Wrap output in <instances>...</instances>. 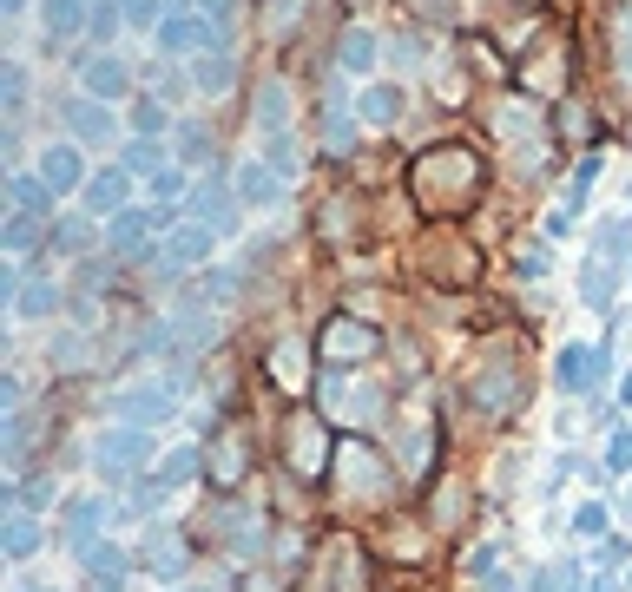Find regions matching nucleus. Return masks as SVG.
<instances>
[{
    "mask_svg": "<svg viewBox=\"0 0 632 592\" xmlns=\"http://www.w3.org/2000/svg\"><path fill=\"white\" fill-rule=\"evenodd\" d=\"M415 198L422 211H461L481 198V158L468 145H435L415 158Z\"/></svg>",
    "mask_w": 632,
    "mask_h": 592,
    "instance_id": "1",
    "label": "nucleus"
},
{
    "mask_svg": "<svg viewBox=\"0 0 632 592\" xmlns=\"http://www.w3.org/2000/svg\"><path fill=\"white\" fill-rule=\"evenodd\" d=\"M211 33H218V20L198 14V7H185V14L158 20V47L165 53H198V47H211Z\"/></svg>",
    "mask_w": 632,
    "mask_h": 592,
    "instance_id": "2",
    "label": "nucleus"
},
{
    "mask_svg": "<svg viewBox=\"0 0 632 592\" xmlns=\"http://www.w3.org/2000/svg\"><path fill=\"white\" fill-rule=\"evenodd\" d=\"M277 191H284V172L270 165V158H251V165H237V204H277Z\"/></svg>",
    "mask_w": 632,
    "mask_h": 592,
    "instance_id": "3",
    "label": "nucleus"
},
{
    "mask_svg": "<svg viewBox=\"0 0 632 592\" xmlns=\"http://www.w3.org/2000/svg\"><path fill=\"white\" fill-rule=\"evenodd\" d=\"M158 224H165V218H152V211H119V218L106 224V244H112V250H139Z\"/></svg>",
    "mask_w": 632,
    "mask_h": 592,
    "instance_id": "4",
    "label": "nucleus"
},
{
    "mask_svg": "<svg viewBox=\"0 0 632 592\" xmlns=\"http://www.w3.org/2000/svg\"><path fill=\"white\" fill-rule=\"evenodd\" d=\"M126 86H132V79H126V66L112 60V53H93V60H86V93H93V99H119Z\"/></svg>",
    "mask_w": 632,
    "mask_h": 592,
    "instance_id": "5",
    "label": "nucleus"
},
{
    "mask_svg": "<svg viewBox=\"0 0 632 592\" xmlns=\"http://www.w3.org/2000/svg\"><path fill=\"white\" fill-rule=\"evenodd\" d=\"M40 178H47V191H73V185H79L73 145H47V152H40Z\"/></svg>",
    "mask_w": 632,
    "mask_h": 592,
    "instance_id": "6",
    "label": "nucleus"
},
{
    "mask_svg": "<svg viewBox=\"0 0 632 592\" xmlns=\"http://www.w3.org/2000/svg\"><path fill=\"white\" fill-rule=\"evenodd\" d=\"M145 454V435H132V428H119V435H99V468H132Z\"/></svg>",
    "mask_w": 632,
    "mask_h": 592,
    "instance_id": "7",
    "label": "nucleus"
},
{
    "mask_svg": "<svg viewBox=\"0 0 632 592\" xmlns=\"http://www.w3.org/2000/svg\"><path fill=\"white\" fill-rule=\"evenodd\" d=\"M376 33H369V27H349L343 33V73H369V66H376Z\"/></svg>",
    "mask_w": 632,
    "mask_h": 592,
    "instance_id": "8",
    "label": "nucleus"
},
{
    "mask_svg": "<svg viewBox=\"0 0 632 592\" xmlns=\"http://www.w3.org/2000/svg\"><path fill=\"white\" fill-rule=\"evenodd\" d=\"M73 132H79V139H86V145L112 139V112L99 106V99H79V106H73Z\"/></svg>",
    "mask_w": 632,
    "mask_h": 592,
    "instance_id": "9",
    "label": "nucleus"
},
{
    "mask_svg": "<svg viewBox=\"0 0 632 592\" xmlns=\"http://www.w3.org/2000/svg\"><path fill=\"white\" fill-rule=\"evenodd\" d=\"M211 237H218L211 224H178L172 231V257L178 264H198V257H211Z\"/></svg>",
    "mask_w": 632,
    "mask_h": 592,
    "instance_id": "10",
    "label": "nucleus"
},
{
    "mask_svg": "<svg viewBox=\"0 0 632 592\" xmlns=\"http://www.w3.org/2000/svg\"><path fill=\"white\" fill-rule=\"evenodd\" d=\"M191 204H198V224H211V231H231V224H224V218H231V198H224V191L211 185V178H205L198 191H191Z\"/></svg>",
    "mask_w": 632,
    "mask_h": 592,
    "instance_id": "11",
    "label": "nucleus"
},
{
    "mask_svg": "<svg viewBox=\"0 0 632 592\" xmlns=\"http://www.w3.org/2000/svg\"><path fill=\"white\" fill-rule=\"evenodd\" d=\"M593 369H600L593 349H567L560 356V389H593Z\"/></svg>",
    "mask_w": 632,
    "mask_h": 592,
    "instance_id": "12",
    "label": "nucleus"
},
{
    "mask_svg": "<svg viewBox=\"0 0 632 592\" xmlns=\"http://www.w3.org/2000/svg\"><path fill=\"white\" fill-rule=\"evenodd\" d=\"M86 27V0H47V33L53 40H66V33Z\"/></svg>",
    "mask_w": 632,
    "mask_h": 592,
    "instance_id": "13",
    "label": "nucleus"
},
{
    "mask_svg": "<svg viewBox=\"0 0 632 592\" xmlns=\"http://www.w3.org/2000/svg\"><path fill=\"white\" fill-rule=\"evenodd\" d=\"M349 139H356V125H349V106H343V93H330V106H323V145H336V152H343Z\"/></svg>",
    "mask_w": 632,
    "mask_h": 592,
    "instance_id": "14",
    "label": "nucleus"
},
{
    "mask_svg": "<svg viewBox=\"0 0 632 592\" xmlns=\"http://www.w3.org/2000/svg\"><path fill=\"white\" fill-rule=\"evenodd\" d=\"M191 86H198V93H224V86H231V60H224V53H205V60L191 66Z\"/></svg>",
    "mask_w": 632,
    "mask_h": 592,
    "instance_id": "15",
    "label": "nucleus"
},
{
    "mask_svg": "<svg viewBox=\"0 0 632 592\" xmlns=\"http://www.w3.org/2000/svg\"><path fill=\"white\" fill-rule=\"evenodd\" d=\"M369 343H376V336H369L363 323H336L330 336H323V349H330V356H363Z\"/></svg>",
    "mask_w": 632,
    "mask_h": 592,
    "instance_id": "16",
    "label": "nucleus"
},
{
    "mask_svg": "<svg viewBox=\"0 0 632 592\" xmlns=\"http://www.w3.org/2000/svg\"><path fill=\"white\" fill-rule=\"evenodd\" d=\"M86 204H93V211H112V218H119V204H126V178H119V172L93 178V185H86Z\"/></svg>",
    "mask_w": 632,
    "mask_h": 592,
    "instance_id": "17",
    "label": "nucleus"
},
{
    "mask_svg": "<svg viewBox=\"0 0 632 592\" xmlns=\"http://www.w3.org/2000/svg\"><path fill=\"white\" fill-rule=\"evenodd\" d=\"M290 435H297V468L316 474V468H323V428H316V421H297Z\"/></svg>",
    "mask_w": 632,
    "mask_h": 592,
    "instance_id": "18",
    "label": "nucleus"
},
{
    "mask_svg": "<svg viewBox=\"0 0 632 592\" xmlns=\"http://www.w3.org/2000/svg\"><path fill=\"white\" fill-rule=\"evenodd\" d=\"M126 165H132V172H145V178H158V172H165V139H132L126 145Z\"/></svg>",
    "mask_w": 632,
    "mask_h": 592,
    "instance_id": "19",
    "label": "nucleus"
},
{
    "mask_svg": "<svg viewBox=\"0 0 632 592\" xmlns=\"http://www.w3.org/2000/svg\"><path fill=\"white\" fill-rule=\"evenodd\" d=\"M395 112H402V93H395V86H369L363 93V119L369 125H389Z\"/></svg>",
    "mask_w": 632,
    "mask_h": 592,
    "instance_id": "20",
    "label": "nucleus"
},
{
    "mask_svg": "<svg viewBox=\"0 0 632 592\" xmlns=\"http://www.w3.org/2000/svg\"><path fill=\"white\" fill-rule=\"evenodd\" d=\"M132 125H139V139H165V125H172V119H165V106H152V99H145V106L132 112Z\"/></svg>",
    "mask_w": 632,
    "mask_h": 592,
    "instance_id": "21",
    "label": "nucleus"
},
{
    "mask_svg": "<svg viewBox=\"0 0 632 592\" xmlns=\"http://www.w3.org/2000/svg\"><path fill=\"white\" fill-rule=\"evenodd\" d=\"M33 237H40V224H33V211H14V218H7V250H27Z\"/></svg>",
    "mask_w": 632,
    "mask_h": 592,
    "instance_id": "22",
    "label": "nucleus"
},
{
    "mask_svg": "<svg viewBox=\"0 0 632 592\" xmlns=\"http://www.w3.org/2000/svg\"><path fill=\"white\" fill-rule=\"evenodd\" d=\"M501 132H507V139L534 132V106H521V99H514V106H501Z\"/></svg>",
    "mask_w": 632,
    "mask_h": 592,
    "instance_id": "23",
    "label": "nucleus"
},
{
    "mask_svg": "<svg viewBox=\"0 0 632 592\" xmlns=\"http://www.w3.org/2000/svg\"><path fill=\"white\" fill-rule=\"evenodd\" d=\"M33 546H40V533H33V520H14V527H7V553H14V560H27Z\"/></svg>",
    "mask_w": 632,
    "mask_h": 592,
    "instance_id": "24",
    "label": "nucleus"
},
{
    "mask_svg": "<svg viewBox=\"0 0 632 592\" xmlns=\"http://www.w3.org/2000/svg\"><path fill=\"white\" fill-rule=\"evenodd\" d=\"M277 375H284V389H297V375H303V343H284V349H277Z\"/></svg>",
    "mask_w": 632,
    "mask_h": 592,
    "instance_id": "25",
    "label": "nucleus"
},
{
    "mask_svg": "<svg viewBox=\"0 0 632 592\" xmlns=\"http://www.w3.org/2000/svg\"><path fill=\"white\" fill-rule=\"evenodd\" d=\"M0 93H7V112H20V99H27V73H20V66H0Z\"/></svg>",
    "mask_w": 632,
    "mask_h": 592,
    "instance_id": "26",
    "label": "nucleus"
},
{
    "mask_svg": "<svg viewBox=\"0 0 632 592\" xmlns=\"http://www.w3.org/2000/svg\"><path fill=\"white\" fill-rule=\"evenodd\" d=\"M119 20H126V14H119V0H99V7H93V33H99V40H112Z\"/></svg>",
    "mask_w": 632,
    "mask_h": 592,
    "instance_id": "27",
    "label": "nucleus"
},
{
    "mask_svg": "<svg viewBox=\"0 0 632 592\" xmlns=\"http://www.w3.org/2000/svg\"><path fill=\"white\" fill-rule=\"evenodd\" d=\"M53 303H60V296H53V290H47V283H33V290H27V296H20V310H27V316L53 310Z\"/></svg>",
    "mask_w": 632,
    "mask_h": 592,
    "instance_id": "28",
    "label": "nucleus"
},
{
    "mask_svg": "<svg viewBox=\"0 0 632 592\" xmlns=\"http://www.w3.org/2000/svg\"><path fill=\"white\" fill-rule=\"evenodd\" d=\"M619 60H626V79H632V14L619 20Z\"/></svg>",
    "mask_w": 632,
    "mask_h": 592,
    "instance_id": "29",
    "label": "nucleus"
},
{
    "mask_svg": "<svg viewBox=\"0 0 632 592\" xmlns=\"http://www.w3.org/2000/svg\"><path fill=\"white\" fill-rule=\"evenodd\" d=\"M185 152H191V158H205V152H211V139L198 132V125H185Z\"/></svg>",
    "mask_w": 632,
    "mask_h": 592,
    "instance_id": "30",
    "label": "nucleus"
},
{
    "mask_svg": "<svg viewBox=\"0 0 632 592\" xmlns=\"http://www.w3.org/2000/svg\"><path fill=\"white\" fill-rule=\"evenodd\" d=\"M20 7H27V0H7V14H20Z\"/></svg>",
    "mask_w": 632,
    "mask_h": 592,
    "instance_id": "31",
    "label": "nucleus"
}]
</instances>
